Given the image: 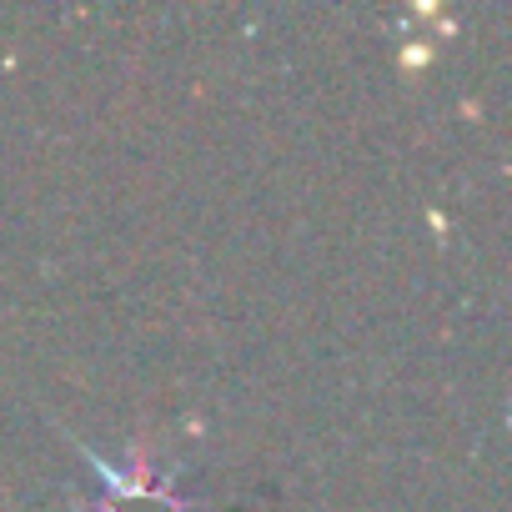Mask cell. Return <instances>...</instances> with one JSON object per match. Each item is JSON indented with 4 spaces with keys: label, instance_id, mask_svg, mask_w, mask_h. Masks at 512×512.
Returning <instances> with one entry per match:
<instances>
[{
    "label": "cell",
    "instance_id": "obj_1",
    "mask_svg": "<svg viewBox=\"0 0 512 512\" xmlns=\"http://www.w3.org/2000/svg\"><path fill=\"white\" fill-rule=\"evenodd\" d=\"M91 457V467L101 472V492L106 497H121V502H171V492L161 487V482H141V487H131L116 467H106L96 452H86ZM131 512H181V507H131Z\"/></svg>",
    "mask_w": 512,
    "mask_h": 512
}]
</instances>
